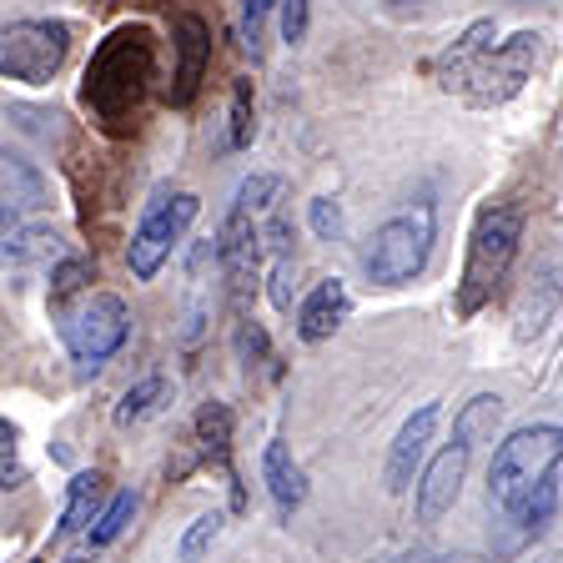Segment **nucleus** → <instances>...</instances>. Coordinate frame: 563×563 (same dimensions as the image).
Returning <instances> with one entry per match:
<instances>
[{
	"label": "nucleus",
	"mask_w": 563,
	"mask_h": 563,
	"mask_svg": "<svg viewBox=\"0 0 563 563\" xmlns=\"http://www.w3.org/2000/svg\"><path fill=\"white\" fill-rule=\"evenodd\" d=\"M543 60H549V35L543 31H514L498 41L493 21H473L457 41H448L428 60V76L473 111H493V106L514 101L543 70Z\"/></svg>",
	"instance_id": "1"
},
{
	"label": "nucleus",
	"mask_w": 563,
	"mask_h": 563,
	"mask_svg": "<svg viewBox=\"0 0 563 563\" xmlns=\"http://www.w3.org/2000/svg\"><path fill=\"white\" fill-rule=\"evenodd\" d=\"M563 463V428L559 422H523L493 448L488 463V508L518 533L549 523L553 514V473Z\"/></svg>",
	"instance_id": "2"
},
{
	"label": "nucleus",
	"mask_w": 563,
	"mask_h": 563,
	"mask_svg": "<svg viewBox=\"0 0 563 563\" xmlns=\"http://www.w3.org/2000/svg\"><path fill=\"white\" fill-rule=\"evenodd\" d=\"M156 81V35L146 25H121L96 46L81 76V106L106 136H131Z\"/></svg>",
	"instance_id": "3"
},
{
	"label": "nucleus",
	"mask_w": 563,
	"mask_h": 563,
	"mask_svg": "<svg viewBox=\"0 0 563 563\" xmlns=\"http://www.w3.org/2000/svg\"><path fill=\"white\" fill-rule=\"evenodd\" d=\"M518 242H523V207L518 201H493L478 211V222L468 232V257H463V277H457V317L473 322L493 297L504 292L508 272L518 262Z\"/></svg>",
	"instance_id": "4"
},
{
	"label": "nucleus",
	"mask_w": 563,
	"mask_h": 563,
	"mask_svg": "<svg viewBox=\"0 0 563 563\" xmlns=\"http://www.w3.org/2000/svg\"><path fill=\"white\" fill-rule=\"evenodd\" d=\"M433 242H438V207L433 201H412V207L393 211L363 252L367 282H373V287H408V282L428 267Z\"/></svg>",
	"instance_id": "5"
},
{
	"label": "nucleus",
	"mask_w": 563,
	"mask_h": 563,
	"mask_svg": "<svg viewBox=\"0 0 563 563\" xmlns=\"http://www.w3.org/2000/svg\"><path fill=\"white\" fill-rule=\"evenodd\" d=\"M56 332H60V342H66L70 363L96 373V367H106L126 347L131 307L121 302L117 292H86V297H76L66 312H56Z\"/></svg>",
	"instance_id": "6"
},
{
	"label": "nucleus",
	"mask_w": 563,
	"mask_h": 563,
	"mask_svg": "<svg viewBox=\"0 0 563 563\" xmlns=\"http://www.w3.org/2000/svg\"><path fill=\"white\" fill-rule=\"evenodd\" d=\"M262 222H267V211H257L252 201L236 197L232 211H227L222 232H217V267H222V282H227V297H232L236 322L252 317V297H257L262 267H267V227Z\"/></svg>",
	"instance_id": "7"
},
{
	"label": "nucleus",
	"mask_w": 563,
	"mask_h": 563,
	"mask_svg": "<svg viewBox=\"0 0 563 563\" xmlns=\"http://www.w3.org/2000/svg\"><path fill=\"white\" fill-rule=\"evenodd\" d=\"M201 201L191 191H162L152 207L141 211V222L131 227V242H126V267L136 282H152L156 272L172 262V252L187 242L191 222H197Z\"/></svg>",
	"instance_id": "8"
},
{
	"label": "nucleus",
	"mask_w": 563,
	"mask_h": 563,
	"mask_svg": "<svg viewBox=\"0 0 563 563\" xmlns=\"http://www.w3.org/2000/svg\"><path fill=\"white\" fill-rule=\"evenodd\" d=\"M70 60V25L66 21H11L0 31V70L5 81L46 86Z\"/></svg>",
	"instance_id": "9"
},
{
	"label": "nucleus",
	"mask_w": 563,
	"mask_h": 563,
	"mask_svg": "<svg viewBox=\"0 0 563 563\" xmlns=\"http://www.w3.org/2000/svg\"><path fill=\"white\" fill-rule=\"evenodd\" d=\"M473 448L478 443L453 433V443H443L428 457V468H422V478H418V523H438L443 514H453V504L463 498V483H468Z\"/></svg>",
	"instance_id": "10"
},
{
	"label": "nucleus",
	"mask_w": 563,
	"mask_h": 563,
	"mask_svg": "<svg viewBox=\"0 0 563 563\" xmlns=\"http://www.w3.org/2000/svg\"><path fill=\"white\" fill-rule=\"evenodd\" d=\"M438 422H443V402L433 398V402H422V408L398 428V438H393V448H387V468H383L387 493L418 488L422 468H428V453H433Z\"/></svg>",
	"instance_id": "11"
},
{
	"label": "nucleus",
	"mask_w": 563,
	"mask_h": 563,
	"mask_svg": "<svg viewBox=\"0 0 563 563\" xmlns=\"http://www.w3.org/2000/svg\"><path fill=\"white\" fill-rule=\"evenodd\" d=\"M172 51H176V66H172V86H166V101L176 111H187L197 101L201 81H207V66H211V31L201 15H176L172 21Z\"/></svg>",
	"instance_id": "12"
},
{
	"label": "nucleus",
	"mask_w": 563,
	"mask_h": 563,
	"mask_svg": "<svg viewBox=\"0 0 563 563\" xmlns=\"http://www.w3.org/2000/svg\"><path fill=\"white\" fill-rule=\"evenodd\" d=\"M262 483H267L272 504H277L282 518H292L297 508L307 504L312 488H307V473L292 457V443H287V438H267V448H262Z\"/></svg>",
	"instance_id": "13"
},
{
	"label": "nucleus",
	"mask_w": 563,
	"mask_h": 563,
	"mask_svg": "<svg viewBox=\"0 0 563 563\" xmlns=\"http://www.w3.org/2000/svg\"><path fill=\"white\" fill-rule=\"evenodd\" d=\"M347 312H352V297H347V287H342L338 277H328V282H317L312 292L297 302V338L302 342H328L332 332L347 322Z\"/></svg>",
	"instance_id": "14"
},
{
	"label": "nucleus",
	"mask_w": 563,
	"mask_h": 563,
	"mask_svg": "<svg viewBox=\"0 0 563 563\" xmlns=\"http://www.w3.org/2000/svg\"><path fill=\"white\" fill-rule=\"evenodd\" d=\"M191 438H197V457L217 463L222 478H232V408L227 402H201L191 418Z\"/></svg>",
	"instance_id": "15"
},
{
	"label": "nucleus",
	"mask_w": 563,
	"mask_h": 563,
	"mask_svg": "<svg viewBox=\"0 0 563 563\" xmlns=\"http://www.w3.org/2000/svg\"><path fill=\"white\" fill-rule=\"evenodd\" d=\"M35 207H46V176L35 172L25 156L5 152V232Z\"/></svg>",
	"instance_id": "16"
},
{
	"label": "nucleus",
	"mask_w": 563,
	"mask_h": 563,
	"mask_svg": "<svg viewBox=\"0 0 563 563\" xmlns=\"http://www.w3.org/2000/svg\"><path fill=\"white\" fill-rule=\"evenodd\" d=\"M106 493V473L91 468V473H76L66 488V508H60V523H56V539H70V533H81V528H91L96 518V504H101Z\"/></svg>",
	"instance_id": "17"
},
{
	"label": "nucleus",
	"mask_w": 563,
	"mask_h": 563,
	"mask_svg": "<svg viewBox=\"0 0 563 563\" xmlns=\"http://www.w3.org/2000/svg\"><path fill=\"white\" fill-rule=\"evenodd\" d=\"M176 387L166 383V377H141L136 387H126L117 402V428H136V422H152L162 418L166 408H172Z\"/></svg>",
	"instance_id": "18"
},
{
	"label": "nucleus",
	"mask_w": 563,
	"mask_h": 563,
	"mask_svg": "<svg viewBox=\"0 0 563 563\" xmlns=\"http://www.w3.org/2000/svg\"><path fill=\"white\" fill-rule=\"evenodd\" d=\"M131 518H136V493H131V488L111 493V504L101 508V518L86 528V549H111V543H117L121 533L131 528Z\"/></svg>",
	"instance_id": "19"
},
{
	"label": "nucleus",
	"mask_w": 563,
	"mask_h": 563,
	"mask_svg": "<svg viewBox=\"0 0 563 563\" xmlns=\"http://www.w3.org/2000/svg\"><path fill=\"white\" fill-rule=\"evenodd\" d=\"M498 418H504V398H498V393H478L473 402H463V408H457L453 433L468 438V443H483V438H493Z\"/></svg>",
	"instance_id": "20"
},
{
	"label": "nucleus",
	"mask_w": 563,
	"mask_h": 563,
	"mask_svg": "<svg viewBox=\"0 0 563 563\" xmlns=\"http://www.w3.org/2000/svg\"><path fill=\"white\" fill-rule=\"evenodd\" d=\"M86 282H96V267L86 257H66L51 272V312H66L70 297H86Z\"/></svg>",
	"instance_id": "21"
},
{
	"label": "nucleus",
	"mask_w": 563,
	"mask_h": 563,
	"mask_svg": "<svg viewBox=\"0 0 563 563\" xmlns=\"http://www.w3.org/2000/svg\"><path fill=\"white\" fill-rule=\"evenodd\" d=\"M257 136V106H252V81L236 76L232 81V117H227V141H232L236 152H246Z\"/></svg>",
	"instance_id": "22"
},
{
	"label": "nucleus",
	"mask_w": 563,
	"mask_h": 563,
	"mask_svg": "<svg viewBox=\"0 0 563 563\" xmlns=\"http://www.w3.org/2000/svg\"><path fill=\"white\" fill-rule=\"evenodd\" d=\"M272 11H282V0H236V25H242V46L252 51V60L267 51V21Z\"/></svg>",
	"instance_id": "23"
},
{
	"label": "nucleus",
	"mask_w": 563,
	"mask_h": 563,
	"mask_svg": "<svg viewBox=\"0 0 563 563\" xmlns=\"http://www.w3.org/2000/svg\"><path fill=\"white\" fill-rule=\"evenodd\" d=\"M222 528H227V514H217V508H211V514H201L197 523H191L187 533H181V559H187V563H197L201 553L211 549V543L222 539Z\"/></svg>",
	"instance_id": "24"
},
{
	"label": "nucleus",
	"mask_w": 563,
	"mask_h": 563,
	"mask_svg": "<svg viewBox=\"0 0 563 563\" xmlns=\"http://www.w3.org/2000/svg\"><path fill=\"white\" fill-rule=\"evenodd\" d=\"M21 428H15L11 418H0V483H5V493L21 488Z\"/></svg>",
	"instance_id": "25"
},
{
	"label": "nucleus",
	"mask_w": 563,
	"mask_h": 563,
	"mask_svg": "<svg viewBox=\"0 0 563 563\" xmlns=\"http://www.w3.org/2000/svg\"><path fill=\"white\" fill-rule=\"evenodd\" d=\"M292 282H297V257H272L267 262V292H272V307L277 312H292Z\"/></svg>",
	"instance_id": "26"
},
{
	"label": "nucleus",
	"mask_w": 563,
	"mask_h": 563,
	"mask_svg": "<svg viewBox=\"0 0 563 563\" xmlns=\"http://www.w3.org/2000/svg\"><path fill=\"white\" fill-rule=\"evenodd\" d=\"M312 232L322 236V242H342V207L332 197L312 201Z\"/></svg>",
	"instance_id": "27"
},
{
	"label": "nucleus",
	"mask_w": 563,
	"mask_h": 563,
	"mask_svg": "<svg viewBox=\"0 0 563 563\" xmlns=\"http://www.w3.org/2000/svg\"><path fill=\"white\" fill-rule=\"evenodd\" d=\"M282 41L287 46H302L307 41V0H282Z\"/></svg>",
	"instance_id": "28"
},
{
	"label": "nucleus",
	"mask_w": 563,
	"mask_h": 563,
	"mask_svg": "<svg viewBox=\"0 0 563 563\" xmlns=\"http://www.w3.org/2000/svg\"><path fill=\"white\" fill-rule=\"evenodd\" d=\"M428 563H483V559H473V553H443V559H428Z\"/></svg>",
	"instance_id": "29"
},
{
	"label": "nucleus",
	"mask_w": 563,
	"mask_h": 563,
	"mask_svg": "<svg viewBox=\"0 0 563 563\" xmlns=\"http://www.w3.org/2000/svg\"><path fill=\"white\" fill-rule=\"evenodd\" d=\"M528 563H563V549H543V553H533Z\"/></svg>",
	"instance_id": "30"
},
{
	"label": "nucleus",
	"mask_w": 563,
	"mask_h": 563,
	"mask_svg": "<svg viewBox=\"0 0 563 563\" xmlns=\"http://www.w3.org/2000/svg\"><path fill=\"white\" fill-rule=\"evenodd\" d=\"M31 563H35V559H31Z\"/></svg>",
	"instance_id": "31"
}]
</instances>
